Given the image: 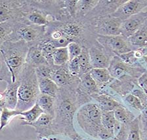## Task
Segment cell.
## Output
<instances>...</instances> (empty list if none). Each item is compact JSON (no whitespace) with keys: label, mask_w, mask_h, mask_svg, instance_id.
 <instances>
[{"label":"cell","mask_w":147,"mask_h":140,"mask_svg":"<svg viewBox=\"0 0 147 140\" xmlns=\"http://www.w3.org/2000/svg\"><path fill=\"white\" fill-rule=\"evenodd\" d=\"M78 83L59 88L55 98V116L52 122L55 135L64 134L70 139L77 132L74 127L73 122L78 107L82 105H80L77 93Z\"/></svg>","instance_id":"obj_1"},{"label":"cell","mask_w":147,"mask_h":140,"mask_svg":"<svg viewBox=\"0 0 147 140\" xmlns=\"http://www.w3.org/2000/svg\"><path fill=\"white\" fill-rule=\"evenodd\" d=\"M29 45L24 41H6L0 47V82L13 83L19 78L26 64Z\"/></svg>","instance_id":"obj_2"},{"label":"cell","mask_w":147,"mask_h":140,"mask_svg":"<svg viewBox=\"0 0 147 140\" xmlns=\"http://www.w3.org/2000/svg\"><path fill=\"white\" fill-rule=\"evenodd\" d=\"M101 118L102 112L98 105L94 103L82 105L76 112L78 126L86 135L99 140L113 139V135L102 126Z\"/></svg>","instance_id":"obj_3"},{"label":"cell","mask_w":147,"mask_h":140,"mask_svg":"<svg viewBox=\"0 0 147 140\" xmlns=\"http://www.w3.org/2000/svg\"><path fill=\"white\" fill-rule=\"evenodd\" d=\"M18 89V103L16 110L27 111L36 103L40 95L38 79L35 68L25 64L19 76Z\"/></svg>","instance_id":"obj_4"},{"label":"cell","mask_w":147,"mask_h":140,"mask_svg":"<svg viewBox=\"0 0 147 140\" xmlns=\"http://www.w3.org/2000/svg\"><path fill=\"white\" fill-rule=\"evenodd\" d=\"M46 26L28 24L15 22L12 34L8 41H24L29 47L37 46L45 37Z\"/></svg>","instance_id":"obj_5"},{"label":"cell","mask_w":147,"mask_h":140,"mask_svg":"<svg viewBox=\"0 0 147 140\" xmlns=\"http://www.w3.org/2000/svg\"><path fill=\"white\" fill-rule=\"evenodd\" d=\"M22 14L20 0H0V23L8 21L22 22Z\"/></svg>","instance_id":"obj_6"},{"label":"cell","mask_w":147,"mask_h":140,"mask_svg":"<svg viewBox=\"0 0 147 140\" xmlns=\"http://www.w3.org/2000/svg\"><path fill=\"white\" fill-rule=\"evenodd\" d=\"M96 42L102 47L111 50L117 54L123 55L132 51L128 40L121 35L101 36L97 35Z\"/></svg>","instance_id":"obj_7"},{"label":"cell","mask_w":147,"mask_h":140,"mask_svg":"<svg viewBox=\"0 0 147 140\" xmlns=\"http://www.w3.org/2000/svg\"><path fill=\"white\" fill-rule=\"evenodd\" d=\"M122 20L115 17H98L95 20V30L98 35H120V26Z\"/></svg>","instance_id":"obj_8"},{"label":"cell","mask_w":147,"mask_h":140,"mask_svg":"<svg viewBox=\"0 0 147 140\" xmlns=\"http://www.w3.org/2000/svg\"><path fill=\"white\" fill-rule=\"evenodd\" d=\"M147 20V10L122 20L120 26V35L129 38Z\"/></svg>","instance_id":"obj_9"},{"label":"cell","mask_w":147,"mask_h":140,"mask_svg":"<svg viewBox=\"0 0 147 140\" xmlns=\"http://www.w3.org/2000/svg\"><path fill=\"white\" fill-rule=\"evenodd\" d=\"M147 8V1L129 0L124 1L115 11L114 17L119 19H126L133 15L142 12V10Z\"/></svg>","instance_id":"obj_10"},{"label":"cell","mask_w":147,"mask_h":140,"mask_svg":"<svg viewBox=\"0 0 147 140\" xmlns=\"http://www.w3.org/2000/svg\"><path fill=\"white\" fill-rule=\"evenodd\" d=\"M51 79L59 88L77 84L79 82L80 80L79 78L73 76L70 74L67 65L63 66L53 65Z\"/></svg>","instance_id":"obj_11"},{"label":"cell","mask_w":147,"mask_h":140,"mask_svg":"<svg viewBox=\"0 0 147 140\" xmlns=\"http://www.w3.org/2000/svg\"><path fill=\"white\" fill-rule=\"evenodd\" d=\"M54 117L49 114L43 113L32 123L24 124L22 126H28L34 128V130L38 134V139L55 135V133L52 128V122Z\"/></svg>","instance_id":"obj_12"},{"label":"cell","mask_w":147,"mask_h":140,"mask_svg":"<svg viewBox=\"0 0 147 140\" xmlns=\"http://www.w3.org/2000/svg\"><path fill=\"white\" fill-rule=\"evenodd\" d=\"M91 65L93 68H108L110 65L109 57L105 53L104 50L98 43L94 44L88 49Z\"/></svg>","instance_id":"obj_13"},{"label":"cell","mask_w":147,"mask_h":140,"mask_svg":"<svg viewBox=\"0 0 147 140\" xmlns=\"http://www.w3.org/2000/svg\"><path fill=\"white\" fill-rule=\"evenodd\" d=\"M79 79V83L77 87V91L79 93L91 97L93 94L100 93L97 84L92 78L89 72L81 75Z\"/></svg>","instance_id":"obj_14"},{"label":"cell","mask_w":147,"mask_h":140,"mask_svg":"<svg viewBox=\"0 0 147 140\" xmlns=\"http://www.w3.org/2000/svg\"><path fill=\"white\" fill-rule=\"evenodd\" d=\"M19 80L13 83L7 84V87L3 91L4 95L5 107L9 109H16L18 103V89Z\"/></svg>","instance_id":"obj_15"},{"label":"cell","mask_w":147,"mask_h":140,"mask_svg":"<svg viewBox=\"0 0 147 140\" xmlns=\"http://www.w3.org/2000/svg\"><path fill=\"white\" fill-rule=\"evenodd\" d=\"M26 64L34 68L35 69L41 66L49 65L43 56L42 52L38 46L29 47L26 55Z\"/></svg>","instance_id":"obj_16"},{"label":"cell","mask_w":147,"mask_h":140,"mask_svg":"<svg viewBox=\"0 0 147 140\" xmlns=\"http://www.w3.org/2000/svg\"><path fill=\"white\" fill-rule=\"evenodd\" d=\"M127 40L131 48L138 49L147 47V20Z\"/></svg>","instance_id":"obj_17"},{"label":"cell","mask_w":147,"mask_h":140,"mask_svg":"<svg viewBox=\"0 0 147 140\" xmlns=\"http://www.w3.org/2000/svg\"><path fill=\"white\" fill-rule=\"evenodd\" d=\"M91 97L97 102L96 104L99 107L102 113L114 111L115 109L121 105L117 101L104 93H95L91 95Z\"/></svg>","instance_id":"obj_18"},{"label":"cell","mask_w":147,"mask_h":140,"mask_svg":"<svg viewBox=\"0 0 147 140\" xmlns=\"http://www.w3.org/2000/svg\"><path fill=\"white\" fill-rule=\"evenodd\" d=\"M101 122L103 127L109 131L114 137L118 134L119 131L120 130L121 124L116 120L114 116V111L102 113Z\"/></svg>","instance_id":"obj_19"},{"label":"cell","mask_w":147,"mask_h":140,"mask_svg":"<svg viewBox=\"0 0 147 140\" xmlns=\"http://www.w3.org/2000/svg\"><path fill=\"white\" fill-rule=\"evenodd\" d=\"M108 70L113 78H120L124 75L130 72L129 66L118 57H114L110 61Z\"/></svg>","instance_id":"obj_20"},{"label":"cell","mask_w":147,"mask_h":140,"mask_svg":"<svg viewBox=\"0 0 147 140\" xmlns=\"http://www.w3.org/2000/svg\"><path fill=\"white\" fill-rule=\"evenodd\" d=\"M38 79L40 93L56 98L59 90V87L50 78H38Z\"/></svg>","instance_id":"obj_21"},{"label":"cell","mask_w":147,"mask_h":140,"mask_svg":"<svg viewBox=\"0 0 147 140\" xmlns=\"http://www.w3.org/2000/svg\"><path fill=\"white\" fill-rule=\"evenodd\" d=\"M89 73L92 78L97 84L100 91L113 78L108 68H92Z\"/></svg>","instance_id":"obj_22"},{"label":"cell","mask_w":147,"mask_h":140,"mask_svg":"<svg viewBox=\"0 0 147 140\" xmlns=\"http://www.w3.org/2000/svg\"><path fill=\"white\" fill-rule=\"evenodd\" d=\"M36 103L42 110L43 113L55 116V98L47 95L40 94L37 99Z\"/></svg>","instance_id":"obj_23"},{"label":"cell","mask_w":147,"mask_h":140,"mask_svg":"<svg viewBox=\"0 0 147 140\" xmlns=\"http://www.w3.org/2000/svg\"><path fill=\"white\" fill-rule=\"evenodd\" d=\"M43 113L42 110L38 106V105L36 103L33 107L27 111L20 112V115L18 117L19 119L22 120L21 125L24 124H30L35 122L41 114Z\"/></svg>","instance_id":"obj_24"},{"label":"cell","mask_w":147,"mask_h":140,"mask_svg":"<svg viewBox=\"0 0 147 140\" xmlns=\"http://www.w3.org/2000/svg\"><path fill=\"white\" fill-rule=\"evenodd\" d=\"M125 140H141L140 116L127 124V132Z\"/></svg>","instance_id":"obj_25"},{"label":"cell","mask_w":147,"mask_h":140,"mask_svg":"<svg viewBox=\"0 0 147 140\" xmlns=\"http://www.w3.org/2000/svg\"><path fill=\"white\" fill-rule=\"evenodd\" d=\"M98 1L93 0V1H86V0H80L78 3V8L76 13V17L81 18L88 15L96 5H98Z\"/></svg>","instance_id":"obj_26"},{"label":"cell","mask_w":147,"mask_h":140,"mask_svg":"<svg viewBox=\"0 0 147 140\" xmlns=\"http://www.w3.org/2000/svg\"><path fill=\"white\" fill-rule=\"evenodd\" d=\"M78 59L80 65V77L82 74L89 72L93 68L91 65L88 48L87 47H82V53Z\"/></svg>","instance_id":"obj_27"},{"label":"cell","mask_w":147,"mask_h":140,"mask_svg":"<svg viewBox=\"0 0 147 140\" xmlns=\"http://www.w3.org/2000/svg\"><path fill=\"white\" fill-rule=\"evenodd\" d=\"M114 116L121 124H127L135 118L131 112L120 105L114 110Z\"/></svg>","instance_id":"obj_28"},{"label":"cell","mask_w":147,"mask_h":140,"mask_svg":"<svg viewBox=\"0 0 147 140\" xmlns=\"http://www.w3.org/2000/svg\"><path fill=\"white\" fill-rule=\"evenodd\" d=\"M70 59L68 56V52L66 47L57 48L55 50L53 55V65L63 66L67 65Z\"/></svg>","instance_id":"obj_29"},{"label":"cell","mask_w":147,"mask_h":140,"mask_svg":"<svg viewBox=\"0 0 147 140\" xmlns=\"http://www.w3.org/2000/svg\"><path fill=\"white\" fill-rule=\"evenodd\" d=\"M20 114V112L16 109H9L7 107H4L0 116V133L5 127H6L12 121L14 118L18 117Z\"/></svg>","instance_id":"obj_30"},{"label":"cell","mask_w":147,"mask_h":140,"mask_svg":"<svg viewBox=\"0 0 147 140\" xmlns=\"http://www.w3.org/2000/svg\"><path fill=\"white\" fill-rule=\"evenodd\" d=\"M15 22L8 21L0 23V47L4 42L8 41L9 36L12 34Z\"/></svg>","instance_id":"obj_31"},{"label":"cell","mask_w":147,"mask_h":140,"mask_svg":"<svg viewBox=\"0 0 147 140\" xmlns=\"http://www.w3.org/2000/svg\"><path fill=\"white\" fill-rule=\"evenodd\" d=\"M123 101L125 103H127L129 106L133 108V109L137 110L139 111H142L144 109V107L142 106L141 102L140 101L139 98H137L136 96L133 95L131 93L126 95L125 97L123 98Z\"/></svg>","instance_id":"obj_32"},{"label":"cell","mask_w":147,"mask_h":140,"mask_svg":"<svg viewBox=\"0 0 147 140\" xmlns=\"http://www.w3.org/2000/svg\"><path fill=\"white\" fill-rule=\"evenodd\" d=\"M67 49L69 59H70V61H71L80 56L82 51V46L79 43L73 42L69 43L67 46Z\"/></svg>","instance_id":"obj_33"},{"label":"cell","mask_w":147,"mask_h":140,"mask_svg":"<svg viewBox=\"0 0 147 140\" xmlns=\"http://www.w3.org/2000/svg\"><path fill=\"white\" fill-rule=\"evenodd\" d=\"M78 0H72V1H63L64 8L68 15L73 19L76 17L77 8H78Z\"/></svg>","instance_id":"obj_34"},{"label":"cell","mask_w":147,"mask_h":140,"mask_svg":"<svg viewBox=\"0 0 147 140\" xmlns=\"http://www.w3.org/2000/svg\"><path fill=\"white\" fill-rule=\"evenodd\" d=\"M52 66L44 65L36 68V72L38 78H47L51 79L52 73Z\"/></svg>","instance_id":"obj_35"},{"label":"cell","mask_w":147,"mask_h":140,"mask_svg":"<svg viewBox=\"0 0 147 140\" xmlns=\"http://www.w3.org/2000/svg\"><path fill=\"white\" fill-rule=\"evenodd\" d=\"M68 68L69 70V72L72 74L73 76L78 77L80 76V65H79V61H78V59L75 58L68 62L67 64Z\"/></svg>","instance_id":"obj_36"},{"label":"cell","mask_w":147,"mask_h":140,"mask_svg":"<svg viewBox=\"0 0 147 140\" xmlns=\"http://www.w3.org/2000/svg\"><path fill=\"white\" fill-rule=\"evenodd\" d=\"M131 93L134 95L135 96H136L137 98H139V99L141 102L144 109L147 108V95L141 88H139L133 89Z\"/></svg>","instance_id":"obj_37"},{"label":"cell","mask_w":147,"mask_h":140,"mask_svg":"<svg viewBox=\"0 0 147 140\" xmlns=\"http://www.w3.org/2000/svg\"><path fill=\"white\" fill-rule=\"evenodd\" d=\"M137 83L139 88L147 95V71L142 74L140 77L138 78Z\"/></svg>","instance_id":"obj_38"},{"label":"cell","mask_w":147,"mask_h":140,"mask_svg":"<svg viewBox=\"0 0 147 140\" xmlns=\"http://www.w3.org/2000/svg\"><path fill=\"white\" fill-rule=\"evenodd\" d=\"M55 135H51V136L45 137H41V138L38 139V140H64V139L60 138V137L55 136Z\"/></svg>","instance_id":"obj_39"},{"label":"cell","mask_w":147,"mask_h":140,"mask_svg":"<svg viewBox=\"0 0 147 140\" xmlns=\"http://www.w3.org/2000/svg\"><path fill=\"white\" fill-rule=\"evenodd\" d=\"M140 51L141 52V53L143 57H147V47H143V48H140L139 49Z\"/></svg>","instance_id":"obj_40"},{"label":"cell","mask_w":147,"mask_h":140,"mask_svg":"<svg viewBox=\"0 0 147 140\" xmlns=\"http://www.w3.org/2000/svg\"><path fill=\"white\" fill-rule=\"evenodd\" d=\"M5 107V101H0V116H1L2 111H3V108Z\"/></svg>","instance_id":"obj_41"},{"label":"cell","mask_w":147,"mask_h":140,"mask_svg":"<svg viewBox=\"0 0 147 140\" xmlns=\"http://www.w3.org/2000/svg\"><path fill=\"white\" fill-rule=\"evenodd\" d=\"M4 100V95L3 92H0V101Z\"/></svg>","instance_id":"obj_42"},{"label":"cell","mask_w":147,"mask_h":140,"mask_svg":"<svg viewBox=\"0 0 147 140\" xmlns=\"http://www.w3.org/2000/svg\"><path fill=\"white\" fill-rule=\"evenodd\" d=\"M110 140H112V139H110Z\"/></svg>","instance_id":"obj_43"}]
</instances>
